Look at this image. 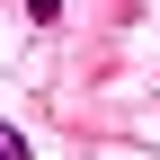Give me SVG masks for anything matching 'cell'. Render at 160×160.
Instances as JSON below:
<instances>
[{
    "label": "cell",
    "mask_w": 160,
    "mask_h": 160,
    "mask_svg": "<svg viewBox=\"0 0 160 160\" xmlns=\"http://www.w3.org/2000/svg\"><path fill=\"white\" fill-rule=\"evenodd\" d=\"M27 18H36V27H53V18H62V0H27Z\"/></svg>",
    "instance_id": "1"
}]
</instances>
